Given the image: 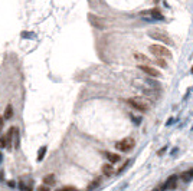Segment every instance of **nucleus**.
Listing matches in <instances>:
<instances>
[{
	"label": "nucleus",
	"mask_w": 193,
	"mask_h": 191,
	"mask_svg": "<svg viewBox=\"0 0 193 191\" xmlns=\"http://www.w3.org/2000/svg\"><path fill=\"white\" fill-rule=\"evenodd\" d=\"M19 187H20L22 190H29V187H26V185H25L23 183H20V184H19Z\"/></svg>",
	"instance_id": "nucleus-22"
},
{
	"label": "nucleus",
	"mask_w": 193,
	"mask_h": 191,
	"mask_svg": "<svg viewBox=\"0 0 193 191\" xmlns=\"http://www.w3.org/2000/svg\"><path fill=\"white\" fill-rule=\"evenodd\" d=\"M39 190L46 191V190H49V187H48V184H46V185H40V187H39Z\"/></svg>",
	"instance_id": "nucleus-21"
},
{
	"label": "nucleus",
	"mask_w": 193,
	"mask_h": 191,
	"mask_svg": "<svg viewBox=\"0 0 193 191\" xmlns=\"http://www.w3.org/2000/svg\"><path fill=\"white\" fill-rule=\"evenodd\" d=\"M176 181H177V177H176V175L170 177V178L167 180V183L163 185V188H176Z\"/></svg>",
	"instance_id": "nucleus-8"
},
{
	"label": "nucleus",
	"mask_w": 193,
	"mask_h": 191,
	"mask_svg": "<svg viewBox=\"0 0 193 191\" xmlns=\"http://www.w3.org/2000/svg\"><path fill=\"white\" fill-rule=\"evenodd\" d=\"M7 148V141H6V137H1L0 138V148Z\"/></svg>",
	"instance_id": "nucleus-18"
},
{
	"label": "nucleus",
	"mask_w": 193,
	"mask_h": 191,
	"mask_svg": "<svg viewBox=\"0 0 193 191\" xmlns=\"http://www.w3.org/2000/svg\"><path fill=\"white\" fill-rule=\"evenodd\" d=\"M128 164H130V161H125V164H124L123 167H121V168H120V170H118V173H123L124 170H125V168H127V165H128Z\"/></svg>",
	"instance_id": "nucleus-20"
},
{
	"label": "nucleus",
	"mask_w": 193,
	"mask_h": 191,
	"mask_svg": "<svg viewBox=\"0 0 193 191\" xmlns=\"http://www.w3.org/2000/svg\"><path fill=\"white\" fill-rule=\"evenodd\" d=\"M89 22H91V23H92L94 26L100 27V29H103V27H104V25H103V23H101V22L98 20V18H95L94 15H89Z\"/></svg>",
	"instance_id": "nucleus-14"
},
{
	"label": "nucleus",
	"mask_w": 193,
	"mask_h": 191,
	"mask_svg": "<svg viewBox=\"0 0 193 191\" xmlns=\"http://www.w3.org/2000/svg\"><path fill=\"white\" fill-rule=\"evenodd\" d=\"M62 190H75V187H71V185H68V187H62L61 191H62Z\"/></svg>",
	"instance_id": "nucleus-23"
},
{
	"label": "nucleus",
	"mask_w": 193,
	"mask_h": 191,
	"mask_svg": "<svg viewBox=\"0 0 193 191\" xmlns=\"http://www.w3.org/2000/svg\"><path fill=\"white\" fill-rule=\"evenodd\" d=\"M107 158L110 159V162L112 164V162H118L120 159H121V157L118 155V154H112V152H105Z\"/></svg>",
	"instance_id": "nucleus-9"
},
{
	"label": "nucleus",
	"mask_w": 193,
	"mask_h": 191,
	"mask_svg": "<svg viewBox=\"0 0 193 191\" xmlns=\"http://www.w3.org/2000/svg\"><path fill=\"white\" fill-rule=\"evenodd\" d=\"M3 119H4V118L1 117V118H0V131H1V125H3Z\"/></svg>",
	"instance_id": "nucleus-24"
},
{
	"label": "nucleus",
	"mask_w": 193,
	"mask_h": 191,
	"mask_svg": "<svg viewBox=\"0 0 193 191\" xmlns=\"http://www.w3.org/2000/svg\"><path fill=\"white\" fill-rule=\"evenodd\" d=\"M156 65H158L160 68H166L167 65H166V62L163 60V59H160V58H157V60H156Z\"/></svg>",
	"instance_id": "nucleus-17"
},
{
	"label": "nucleus",
	"mask_w": 193,
	"mask_h": 191,
	"mask_svg": "<svg viewBox=\"0 0 193 191\" xmlns=\"http://www.w3.org/2000/svg\"><path fill=\"white\" fill-rule=\"evenodd\" d=\"M133 147H134V139L133 138H124V139L118 141V142L115 144V148L120 150V151H123V152L130 151Z\"/></svg>",
	"instance_id": "nucleus-3"
},
{
	"label": "nucleus",
	"mask_w": 193,
	"mask_h": 191,
	"mask_svg": "<svg viewBox=\"0 0 193 191\" xmlns=\"http://www.w3.org/2000/svg\"><path fill=\"white\" fill-rule=\"evenodd\" d=\"M134 58H136L139 62H143V63H151V60H150L146 55H143V53H140V52L134 53Z\"/></svg>",
	"instance_id": "nucleus-7"
},
{
	"label": "nucleus",
	"mask_w": 193,
	"mask_h": 191,
	"mask_svg": "<svg viewBox=\"0 0 193 191\" xmlns=\"http://www.w3.org/2000/svg\"><path fill=\"white\" fill-rule=\"evenodd\" d=\"M100 184H101V177H98V178H95V180H94V181H92V183H91V184L88 185V188H89V190H92V188H95V187H98Z\"/></svg>",
	"instance_id": "nucleus-15"
},
{
	"label": "nucleus",
	"mask_w": 193,
	"mask_h": 191,
	"mask_svg": "<svg viewBox=\"0 0 193 191\" xmlns=\"http://www.w3.org/2000/svg\"><path fill=\"white\" fill-rule=\"evenodd\" d=\"M180 178L183 181H190L193 178V170H189V171H185V173L180 174Z\"/></svg>",
	"instance_id": "nucleus-12"
},
{
	"label": "nucleus",
	"mask_w": 193,
	"mask_h": 191,
	"mask_svg": "<svg viewBox=\"0 0 193 191\" xmlns=\"http://www.w3.org/2000/svg\"><path fill=\"white\" fill-rule=\"evenodd\" d=\"M141 16H151L153 19H158V20L164 19V16L158 12L157 9H153V10H148V12H141Z\"/></svg>",
	"instance_id": "nucleus-6"
},
{
	"label": "nucleus",
	"mask_w": 193,
	"mask_h": 191,
	"mask_svg": "<svg viewBox=\"0 0 193 191\" xmlns=\"http://www.w3.org/2000/svg\"><path fill=\"white\" fill-rule=\"evenodd\" d=\"M148 51H150V53H153L157 58H172V52L167 48L161 46V45H151L148 48Z\"/></svg>",
	"instance_id": "nucleus-1"
},
{
	"label": "nucleus",
	"mask_w": 193,
	"mask_h": 191,
	"mask_svg": "<svg viewBox=\"0 0 193 191\" xmlns=\"http://www.w3.org/2000/svg\"><path fill=\"white\" fill-rule=\"evenodd\" d=\"M55 181H56V180H55V175H53V174H48V175L43 177V183L48 184V185H53Z\"/></svg>",
	"instance_id": "nucleus-10"
},
{
	"label": "nucleus",
	"mask_w": 193,
	"mask_h": 191,
	"mask_svg": "<svg viewBox=\"0 0 193 191\" xmlns=\"http://www.w3.org/2000/svg\"><path fill=\"white\" fill-rule=\"evenodd\" d=\"M12 117H13V106H12V105H7V106H6V111H4L3 118H4V119H10Z\"/></svg>",
	"instance_id": "nucleus-13"
},
{
	"label": "nucleus",
	"mask_w": 193,
	"mask_h": 191,
	"mask_svg": "<svg viewBox=\"0 0 193 191\" xmlns=\"http://www.w3.org/2000/svg\"><path fill=\"white\" fill-rule=\"evenodd\" d=\"M103 173H104V175H107V177L112 175V173H114L112 165H111V164H104V165H103Z\"/></svg>",
	"instance_id": "nucleus-11"
},
{
	"label": "nucleus",
	"mask_w": 193,
	"mask_h": 191,
	"mask_svg": "<svg viewBox=\"0 0 193 191\" xmlns=\"http://www.w3.org/2000/svg\"><path fill=\"white\" fill-rule=\"evenodd\" d=\"M45 154H46V147H42L37 152V161H42L45 158Z\"/></svg>",
	"instance_id": "nucleus-16"
},
{
	"label": "nucleus",
	"mask_w": 193,
	"mask_h": 191,
	"mask_svg": "<svg viewBox=\"0 0 193 191\" xmlns=\"http://www.w3.org/2000/svg\"><path fill=\"white\" fill-rule=\"evenodd\" d=\"M192 72H193V68H192Z\"/></svg>",
	"instance_id": "nucleus-25"
},
{
	"label": "nucleus",
	"mask_w": 193,
	"mask_h": 191,
	"mask_svg": "<svg viewBox=\"0 0 193 191\" xmlns=\"http://www.w3.org/2000/svg\"><path fill=\"white\" fill-rule=\"evenodd\" d=\"M127 102L131 105L134 109H137V111H141V112H146L147 109H148V102L146 101V99H143V98H130V99H127Z\"/></svg>",
	"instance_id": "nucleus-2"
},
{
	"label": "nucleus",
	"mask_w": 193,
	"mask_h": 191,
	"mask_svg": "<svg viewBox=\"0 0 193 191\" xmlns=\"http://www.w3.org/2000/svg\"><path fill=\"white\" fill-rule=\"evenodd\" d=\"M15 147L19 148V129L16 128V135H15Z\"/></svg>",
	"instance_id": "nucleus-19"
},
{
	"label": "nucleus",
	"mask_w": 193,
	"mask_h": 191,
	"mask_svg": "<svg viewBox=\"0 0 193 191\" xmlns=\"http://www.w3.org/2000/svg\"><path fill=\"white\" fill-rule=\"evenodd\" d=\"M139 69L143 70L144 73H147L148 76H153V78H160L161 76V73L157 69H154L151 66H147V65H139Z\"/></svg>",
	"instance_id": "nucleus-5"
},
{
	"label": "nucleus",
	"mask_w": 193,
	"mask_h": 191,
	"mask_svg": "<svg viewBox=\"0 0 193 191\" xmlns=\"http://www.w3.org/2000/svg\"><path fill=\"white\" fill-rule=\"evenodd\" d=\"M148 36H150V37H153L154 40H158V42H163V43H166V45H173L172 39L166 35V33H163V32H150V33H148Z\"/></svg>",
	"instance_id": "nucleus-4"
}]
</instances>
